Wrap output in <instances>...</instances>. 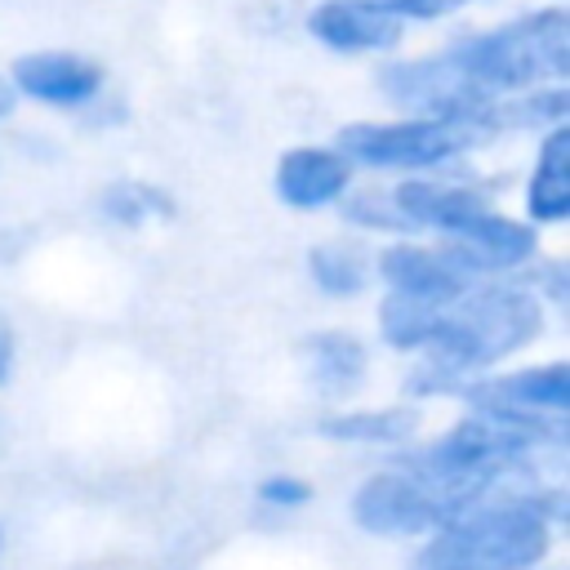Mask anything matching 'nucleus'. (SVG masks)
I'll use <instances>...</instances> for the list:
<instances>
[{
  "instance_id": "4be33fe9",
  "label": "nucleus",
  "mask_w": 570,
  "mask_h": 570,
  "mask_svg": "<svg viewBox=\"0 0 570 570\" xmlns=\"http://www.w3.org/2000/svg\"><path fill=\"white\" fill-rule=\"evenodd\" d=\"M18 111V98H13V85H9V76L0 71V120H9Z\"/></svg>"
},
{
  "instance_id": "dca6fc26",
  "label": "nucleus",
  "mask_w": 570,
  "mask_h": 570,
  "mask_svg": "<svg viewBox=\"0 0 570 570\" xmlns=\"http://www.w3.org/2000/svg\"><path fill=\"white\" fill-rule=\"evenodd\" d=\"M98 209L116 227H142L151 218H174V196L147 178H116L111 187H102Z\"/></svg>"
},
{
  "instance_id": "a211bd4d",
  "label": "nucleus",
  "mask_w": 570,
  "mask_h": 570,
  "mask_svg": "<svg viewBox=\"0 0 570 570\" xmlns=\"http://www.w3.org/2000/svg\"><path fill=\"white\" fill-rule=\"evenodd\" d=\"M307 272H312V285L334 298H352L365 289V258L352 245H312Z\"/></svg>"
},
{
  "instance_id": "9b49d317",
  "label": "nucleus",
  "mask_w": 570,
  "mask_h": 570,
  "mask_svg": "<svg viewBox=\"0 0 570 570\" xmlns=\"http://www.w3.org/2000/svg\"><path fill=\"white\" fill-rule=\"evenodd\" d=\"M454 392L481 414L548 419V414H566V405H570V365L566 361H548V365L512 370V374H499V379L459 374Z\"/></svg>"
},
{
  "instance_id": "0eeeda50",
  "label": "nucleus",
  "mask_w": 570,
  "mask_h": 570,
  "mask_svg": "<svg viewBox=\"0 0 570 570\" xmlns=\"http://www.w3.org/2000/svg\"><path fill=\"white\" fill-rule=\"evenodd\" d=\"M13 98L45 107V111H62V116H80L85 107H94L107 89H111V71L98 53L76 49V45H36L9 58L4 67Z\"/></svg>"
},
{
  "instance_id": "f03ea898",
  "label": "nucleus",
  "mask_w": 570,
  "mask_h": 570,
  "mask_svg": "<svg viewBox=\"0 0 570 570\" xmlns=\"http://www.w3.org/2000/svg\"><path fill=\"white\" fill-rule=\"evenodd\" d=\"M561 512L566 494L543 490L539 481L494 494L432 530V539L410 557V570H530L548 557Z\"/></svg>"
},
{
  "instance_id": "4468645a",
  "label": "nucleus",
  "mask_w": 570,
  "mask_h": 570,
  "mask_svg": "<svg viewBox=\"0 0 570 570\" xmlns=\"http://www.w3.org/2000/svg\"><path fill=\"white\" fill-rule=\"evenodd\" d=\"M525 223L557 227L570 218V120L534 134V165L525 174Z\"/></svg>"
},
{
  "instance_id": "423d86ee",
  "label": "nucleus",
  "mask_w": 570,
  "mask_h": 570,
  "mask_svg": "<svg viewBox=\"0 0 570 570\" xmlns=\"http://www.w3.org/2000/svg\"><path fill=\"white\" fill-rule=\"evenodd\" d=\"M334 142L356 165V174H383V178L432 174V169L472 160L481 147H490L476 129H468L459 120L410 116V111L347 120V125H338Z\"/></svg>"
},
{
  "instance_id": "ddd939ff",
  "label": "nucleus",
  "mask_w": 570,
  "mask_h": 570,
  "mask_svg": "<svg viewBox=\"0 0 570 570\" xmlns=\"http://www.w3.org/2000/svg\"><path fill=\"white\" fill-rule=\"evenodd\" d=\"M379 276L392 294L401 298H419V303H454L459 294H468L476 285V276H468L445 245H419V240H392L379 254Z\"/></svg>"
},
{
  "instance_id": "7ed1b4c3",
  "label": "nucleus",
  "mask_w": 570,
  "mask_h": 570,
  "mask_svg": "<svg viewBox=\"0 0 570 570\" xmlns=\"http://www.w3.org/2000/svg\"><path fill=\"white\" fill-rule=\"evenodd\" d=\"M543 330V303L525 281L485 276L468 294L441 307V325L423 347L432 365L450 374H472L499 356L525 347Z\"/></svg>"
},
{
  "instance_id": "aec40b11",
  "label": "nucleus",
  "mask_w": 570,
  "mask_h": 570,
  "mask_svg": "<svg viewBox=\"0 0 570 570\" xmlns=\"http://www.w3.org/2000/svg\"><path fill=\"white\" fill-rule=\"evenodd\" d=\"M258 499H263L267 508H303V503L312 499V485L281 472V476H267V481L258 485Z\"/></svg>"
},
{
  "instance_id": "f257e3e1",
  "label": "nucleus",
  "mask_w": 570,
  "mask_h": 570,
  "mask_svg": "<svg viewBox=\"0 0 570 570\" xmlns=\"http://www.w3.org/2000/svg\"><path fill=\"white\" fill-rule=\"evenodd\" d=\"M445 53L490 94H521L570 80V4L521 0L494 18H459L445 27Z\"/></svg>"
},
{
  "instance_id": "1a4fd4ad",
  "label": "nucleus",
  "mask_w": 570,
  "mask_h": 570,
  "mask_svg": "<svg viewBox=\"0 0 570 570\" xmlns=\"http://www.w3.org/2000/svg\"><path fill=\"white\" fill-rule=\"evenodd\" d=\"M401 232H428V236H454L463 223L485 214L494 205V187L468 169V160L432 169V174H405L387 183Z\"/></svg>"
},
{
  "instance_id": "20e7f679",
  "label": "nucleus",
  "mask_w": 570,
  "mask_h": 570,
  "mask_svg": "<svg viewBox=\"0 0 570 570\" xmlns=\"http://www.w3.org/2000/svg\"><path fill=\"white\" fill-rule=\"evenodd\" d=\"M370 85L387 111H410V116H441L476 129L485 142L508 138L503 134V94H490L472 85L459 62L445 53V45H423V49H396L370 67Z\"/></svg>"
},
{
  "instance_id": "f8f14e48",
  "label": "nucleus",
  "mask_w": 570,
  "mask_h": 570,
  "mask_svg": "<svg viewBox=\"0 0 570 570\" xmlns=\"http://www.w3.org/2000/svg\"><path fill=\"white\" fill-rule=\"evenodd\" d=\"M356 178L361 174L338 151V142H298V147H285L276 156L272 191L285 209L316 214V209H334Z\"/></svg>"
},
{
  "instance_id": "5701e85b",
  "label": "nucleus",
  "mask_w": 570,
  "mask_h": 570,
  "mask_svg": "<svg viewBox=\"0 0 570 570\" xmlns=\"http://www.w3.org/2000/svg\"><path fill=\"white\" fill-rule=\"evenodd\" d=\"M0 543H4V530H0Z\"/></svg>"
},
{
  "instance_id": "9d476101",
  "label": "nucleus",
  "mask_w": 570,
  "mask_h": 570,
  "mask_svg": "<svg viewBox=\"0 0 570 570\" xmlns=\"http://www.w3.org/2000/svg\"><path fill=\"white\" fill-rule=\"evenodd\" d=\"M436 240L476 281L521 272L525 263L539 258V227L525 223V218L503 214L499 205H490L485 214H476L472 223H463L454 236H436Z\"/></svg>"
},
{
  "instance_id": "6e6552de",
  "label": "nucleus",
  "mask_w": 570,
  "mask_h": 570,
  "mask_svg": "<svg viewBox=\"0 0 570 570\" xmlns=\"http://www.w3.org/2000/svg\"><path fill=\"white\" fill-rule=\"evenodd\" d=\"M298 27L321 53L343 62H379L414 36L387 0H307Z\"/></svg>"
},
{
  "instance_id": "2eb2a0df",
  "label": "nucleus",
  "mask_w": 570,
  "mask_h": 570,
  "mask_svg": "<svg viewBox=\"0 0 570 570\" xmlns=\"http://www.w3.org/2000/svg\"><path fill=\"white\" fill-rule=\"evenodd\" d=\"M303 356H307L312 383H316L325 396H347V392L365 379V347H361V338L347 334V330L312 334V338L303 343Z\"/></svg>"
},
{
  "instance_id": "f3484780",
  "label": "nucleus",
  "mask_w": 570,
  "mask_h": 570,
  "mask_svg": "<svg viewBox=\"0 0 570 570\" xmlns=\"http://www.w3.org/2000/svg\"><path fill=\"white\" fill-rule=\"evenodd\" d=\"M414 428H419L414 410H361V414H334L316 423V432L330 441H379V445L405 441L414 436Z\"/></svg>"
},
{
  "instance_id": "6ab92c4d",
  "label": "nucleus",
  "mask_w": 570,
  "mask_h": 570,
  "mask_svg": "<svg viewBox=\"0 0 570 570\" xmlns=\"http://www.w3.org/2000/svg\"><path fill=\"white\" fill-rule=\"evenodd\" d=\"M414 31H423V27H450V22H459V18H472V13H481V9H499V4H508V0H387Z\"/></svg>"
},
{
  "instance_id": "39448f33",
  "label": "nucleus",
  "mask_w": 570,
  "mask_h": 570,
  "mask_svg": "<svg viewBox=\"0 0 570 570\" xmlns=\"http://www.w3.org/2000/svg\"><path fill=\"white\" fill-rule=\"evenodd\" d=\"M534 481L539 476H428L396 463L392 472H374L352 494V517L370 534H432L468 508Z\"/></svg>"
},
{
  "instance_id": "412c9836",
  "label": "nucleus",
  "mask_w": 570,
  "mask_h": 570,
  "mask_svg": "<svg viewBox=\"0 0 570 570\" xmlns=\"http://www.w3.org/2000/svg\"><path fill=\"white\" fill-rule=\"evenodd\" d=\"M13 356H18V343H13V330L0 321V387L9 383V374H13Z\"/></svg>"
}]
</instances>
